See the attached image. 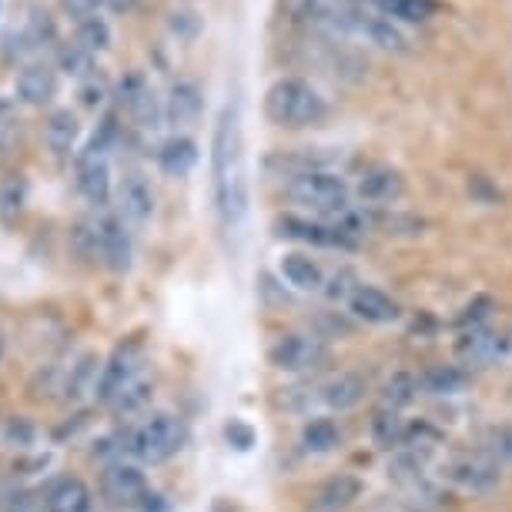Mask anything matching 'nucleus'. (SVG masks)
<instances>
[{
  "instance_id": "1",
  "label": "nucleus",
  "mask_w": 512,
  "mask_h": 512,
  "mask_svg": "<svg viewBox=\"0 0 512 512\" xmlns=\"http://www.w3.org/2000/svg\"><path fill=\"white\" fill-rule=\"evenodd\" d=\"M211 188L215 211L228 235H241L248 218V164L238 104H225L211 134Z\"/></svg>"
},
{
  "instance_id": "2",
  "label": "nucleus",
  "mask_w": 512,
  "mask_h": 512,
  "mask_svg": "<svg viewBox=\"0 0 512 512\" xmlns=\"http://www.w3.org/2000/svg\"><path fill=\"white\" fill-rule=\"evenodd\" d=\"M265 114L278 128L298 131L322 121L328 114V104L302 77H278L272 88L265 91Z\"/></svg>"
},
{
  "instance_id": "3",
  "label": "nucleus",
  "mask_w": 512,
  "mask_h": 512,
  "mask_svg": "<svg viewBox=\"0 0 512 512\" xmlns=\"http://www.w3.org/2000/svg\"><path fill=\"white\" fill-rule=\"evenodd\" d=\"M285 195L312 215H345L349 211V185L325 168L298 171L288 181Z\"/></svg>"
},
{
  "instance_id": "4",
  "label": "nucleus",
  "mask_w": 512,
  "mask_h": 512,
  "mask_svg": "<svg viewBox=\"0 0 512 512\" xmlns=\"http://www.w3.org/2000/svg\"><path fill=\"white\" fill-rule=\"evenodd\" d=\"M181 442H185V425H181L178 415L154 412L131 432L128 449L144 466H161L181 449Z\"/></svg>"
},
{
  "instance_id": "5",
  "label": "nucleus",
  "mask_w": 512,
  "mask_h": 512,
  "mask_svg": "<svg viewBox=\"0 0 512 512\" xmlns=\"http://www.w3.org/2000/svg\"><path fill=\"white\" fill-rule=\"evenodd\" d=\"M268 362H272L278 372H292V375L315 372L328 362V345L318 335L288 332L268 349Z\"/></svg>"
},
{
  "instance_id": "6",
  "label": "nucleus",
  "mask_w": 512,
  "mask_h": 512,
  "mask_svg": "<svg viewBox=\"0 0 512 512\" xmlns=\"http://www.w3.org/2000/svg\"><path fill=\"white\" fill-rule=\"evenodd\" d=\"M138 379H144V349H141V342H121L118 349L111 352L108 365L101 369L98 385H94L98 402L111 405L124 389H128V385H134Z\"/></svg>"
},
{
  "instance_id": "7",
  "label": "nucleus",
  "mask_w": 512,
  "mask_h": 512,
  "mask_svg": "<svg viewBox=\"0 0 512 512\" xmlns=\"http://www.w3.org/2000/svg\"><path fill=\"white\" fill-rule=\"evenodd\" d=\"M446 476L452 486H459L462 492H472V496H486L499 486L502 479V466L486 452H462L446 466Z\"/></svg>"
},
{
  "instance_id": "8",
  "label": "nucleus",
  "mask_w": 512,
  "mask_h": 512,
  "mask_svg": "<svg viewBox=\"0 0 512 512\" xmlns=\"http://www.w3.org/2000/svg\"><path fill=\"white\" fill-rule=\"evenodd\" d=\"M278 235L288 241H302V245H315V248H355V238L349 231H342V225H325V221H312L302 215H285L278 218Z\"/></svg>"
},
{
  "instance_id": "9",
  "label": "nucleus",
  "mask_w": 512,
  "mask_h": 512,
  "mask_svg": "<svg viewBox=\"0 0 512 512\" xmlns=\"http://www.w3.org/2000/svg\"><path fill=\"white\" fill-rule=\"evenodd\" d=\"M148 479L138 466H128V462H111L108 469L101 472V496L111 502V506H141L144 496H148Z\"/></svg>"
},
{
  "instance_id": "10",
  "label": "nucleus",
  "mask_w": 512,
  "mask_h": 512,
  "mask_svg": "<svg viewBox=\"0 0 512 512\" xmlns=\"http://www.w3.org/2000/svg\"><path fill=\"white\" fill-rule=\"evenodd\" d=\"M349 312H352V318H359L365 325H392V322H399L402 308H399V302H392L382 288L355 285L349 295Z\"/></svg>"
},
{
  "instance_id": "11",
  "label": "nucleus",
  "mask_w": 512,
  "mask_h": 512,
  "mask_svg": "<svg viewBox=\"0 0 512 512\" xmlns=\"http://www.w3.org/2000/svg\"><path fill=\"white\" fill-rule=\"evenodd\" d=\"M14 94H17V101L31 104V108H44L57 94V71L51 64H41V61L21 67V74H17V81H14Z\"/></svg>"
},
{
  "instance_id": "12",
  "label": "nucleus",
  "mask_w": 512,
  "mask_h": 512,
  "mask_svg": "<svg viewBox=\"0 0 512 512\" xmlns=\"http://www.w3.org/2000/svg\"><path fill=\"white\" fill-rule=\"evenodd\" d=\"M118 208L128 225H148L154 215V191L148 185V178L138 175V171L124 175L118 188Z\"/></svg>"
},
{
  "instance_id": "13",
  "label": "nucleus",
  "mask_w": 512,
  "mask_h": 512,
  "mask_svg": "<svg viewBox=\"0 0 512 512\" xmlns=\"http://www.w3.org/2000/svg\"><path fill=\"white\" fill-rule=\"evenodd\" d=\"M101 262L118 275L131 268V231L121 215L101 218Z\"/></svg>"
},
{
  "instance_id": "14",
  "label": "nucleus",
  "mask_w": 512,
  "mask_h": 512,
  "mask_svg": "<svg viewBox=\"0 0 512 512\" xmlns=\"http://www.w3.org/2000/svg\"><path fill=\"white\" fill-rule=\"evenodd\" d=\"M509 352V338L492 332V328H469L466 335L459 338V359L469 365H492L499 362L502 355Z\"/></svg>"
},
{
  "instance_id": "15",
  "label": "nucleus",
  "mask_w": 512,
  "mask_h": 512,
  "mask_svg": "<svg viewBox=\"0 0 512 512\" xmlns=\"http://www.w3.org/2000/svg\"><path fill=\"white\" fill-rule=\"evenodd\" d=\"M201 108H205V101H201L198 84L175 81L168 91V101H164V121H168L171 128H191V124L201 118Z\"/></svg>"
},
{
  "instance_id": "16",
  "label": "nucleus",
  "mask_w": 512,
  "mask_h": 512,
  "mask_svg": "<svg viewBox=\"0 0 512 512\" xmlns=\"http://www.w3.org/2000/svg\"><path fill=\"white\" fill-rule=\"evenodd\" d=\"M405 191V181L395 168H369L365 175L359 178V198L365 205H392L395 198H402Z\"/></svg>"
},
{
  "instance_id": "17",
  "label": "nucleus",
  "mask_w": 512,
  "mask_h": 512,
  "mask_svg": "<svg viewBox=\"0 0 512 512\" xmlns=\"http://www.w3.org/2000/svg\"><path fill=\"white\" fill-rule=\"evenodd\" d=\"M91 506H94L91 489L84 486L77 476L57 479L44 492V509L47 512H91Z\"/></svg>"
},
{
  "instance_id": "18",
  "label": "nucleus",
  "mask_w": 512,
  "mask_h": 512,
  "mask_svg": "<svg viewBox=\"0 0 512 512\" xmlns=\"http://www.w3.org/2000/svg\"><path fill=\"white\" fill-rule=\"evenodd\" d=\"M77 188L91 205H108L111 198V168L108 158H77Z\"/></svg>"
},
{
  "instance_id": "19",
  "label": "nucleus",
  "mask_w": 512,
  "mask_h": 512,
  "mask_svg": "<svg viewBox=\"0 0 512 512\" xmlns=\"http://www.w3.org/2000/svg\"><path fill=\"white\" fill-rule=\"evenodd\" d=\"M282 278L288 285H295L298 292H325V268L315 262V258L302 255V251H288L282 258Z\"/></svg>"
},
{
  "instance_id": "20",
  "label": "nucleus",
  "mask_w": 512,
  "mask_h": 512,
  "mask_svg": "<svg viewBox=\"0 0 512 512\" xmlns=\"http://www.w3.org/2000/svg\"><path fill=\"white\" fill-rule=\"evenodd\" d=\"M365 392H369V382L359 372H342L322 385V402L335 412H349L365 399Z\"/></svg>"
},
{
  "instance_id": "21",
  "label": "nucleus",
  "mask_w": 512,
  "mask_h": 512,
  "mask_svg": "<svg viewBox=\"0 0 512 512\" xmlns=\"http://www.w3.org/2000/svg\"><path fill=\"white\" fill-rule=\"evenodd\" d=\"M77 138H81V121H77V114L71 108H57V111L47 114V121H44V144L57 154V158L71 154Z\"/></svg>"
},
{
  "instance_id": "22",
  "label": "nucleus",
  "mask_w": 512,
  "mask_h": 512,
  "mask_svg": "<svg viewBox=\"0 0 512 512\" xmlns=\"http://www.w3.org/2000/svg\"><path fill=\"white\" fill-rule=\"evenodd\" d=\"M362 496V482L355 476H335L312 496V512H345Z\"/></svg>"
},
{
  "instance_id": "23",
  "label": "nucleus",
  "mask_w": 512,
  "mask_h": 512,
  "mask_svg": "<svg viewBox=\"0 0 512 512\" xmlns=\"http://www.w3.org/2000/svg\"><path fill=\"white\" fill-rule=\"evenodd\" d=\"M355 34H365L372 44H379L382 51H392V54L409 51V37H405V31H399V24L389 21V17H382V14H365L362 11Z\"/></svg>"
},
{
  "instance_id": "24",
  "label": "nucleus",
  "mask_w": 512,
  "mask_h": 512,
  "mask_svg": "<svg viewBox=\"0 0 512 512\" xmlns=\"http://www.w3.org/2000/svg\"><path fill=\"white\" fill-rule=\"evenodd\" d=\"M158 164L161 171L168 178H185L191 168L198 164V144L185 138V134H178V138L164 141L161 151H158Z\"/></svg>"
},
{
  "instance_id": "25",
  "label": "nucleus",
  "mask_w": 512,
  "mask_h": 512,
  "mask_svg": "<svg viewBox=\"0 0 512 512\" xmlns=\"http://www.w3.org/2000/svg\"><path fill=\"white\" fill-rule=\"evenodd\" d=\"M375 11L399 24H425L439 14V0H372Z\"/></svg>"
},
{
  "instance_id": "26",
  "label": "nucleus",
  "mask_w": 512,
  "mask_h": 512,
  "mask_svg": "<svg viewBox=\"0 0 512 512\" xmlns=\"http://www.w3.org/2000/svg\"><path fill=\"white\" fill-rule=\"evenodd\" d=\"M415 392H419V379H415L412 372H395L392 379L382 385L379 409L382 412H402L405 405L415 399Z\"/></svg>"
},
{
  "instance_id": "27",
  "label": "nucleus",
  "mask_w": 512,
  "mask_h": 512,
  "mask_svg": "<svg viewBox=\"0 0 512 512\" xmlns=\"http://www.w3.org/2000/svg\"><path fill=\"white\" fill-rule=\"evenodd\" d=\"M469 375L459 369V365H436L419 379V389L432 392V395H456L466 389Z\"/></svg>"
},
{
  "instance_id": "28",
  "label": "nucleus",
  "mask_w": 512,
  "mask_h": 512,
  "mask_svg": "<svg viewBox=\"0 0 512 512\" xmlns=\"http://www.w3.org/2000/svg\"><path fill=\"white\" fill-rule=\"evenodd\" d=\"M74 41L81 47H88V51L98 57V54H104L111 47V24L104 21L101 14L84 17V21L77 24V31H74Z\"/></svg>"
},
{
  "instance_id": "29",
  "label": "nucleus",
  "mask_w": 512,
  "mask_h": 512,
  "mask_svg": "<svg viewBox=\"0 0 512 512\" xmlns=\"http://www.w3.org/2000/svg\"><path fill=\"white\" fill-rule=\"evenodd\" d=\"M151 405V382L148 379H138L134 385H128L118 399H114L108 409L114 412V415H124V419H131V415H138V412H144Z\"/></svg>"
},
{
  "instance_id": "30",
  "label": "nucleus",
  "mask_w": 512,
  "mask_h": 512,
  "mask_svg": "<svg viewBox=\"0 0 512 512\" xmlns=\"http://www.w3.org/2000/svg\"><path fill=\"white\" fill-rule=\"evenodd\" d=\"M57 67L71 77H91L94 71V54L88 47H81L77 41H67L61 51H57Z\"/></svg>"
},
{
  "instance_id": "31",
  "label": "nucleus",
  "mask_w": 512,
  "mask_h": 512,
  "mask_svg": "<svg viewBox=\"0 0 512 512\" xmlns=\"http://www.w3.org/2000/svg\"><path fill=\"white\" fill-rule=\"evenodd\" d=\"M372 432H375V442L382 449H392V446H405V425L399 419V412H375L372 419Z\"/></svg>"
},
{
  "instance_id": "32",
  "label": "nucleus",
  "mask_w": 512,
  "mask_h": 512,
  "mask_svg": "<svg viewBox=\"0 0 512 512\" xmlns=\"http://www.w3.org/2000/svg\"><path fill=\"white\" fill-rule=\"evenodd\" d=\"M302 446L308 452H328L338 446V425L332 419H315L305 425L302 432Z\"/></svg>"
},
{
  "instance_id": "33",
  "label": "nucleus",
  "mask_w": 512,
  "mask_h": 512,
  "mask_svg": "<svg viewBox=\"0 0 512 512\" xmlns=\"http://www.w3.org/2000/svg\"><path fill=\"white\" fill-rule=\"evenodd\" d=\"M24 37L31 47H44V44H54L57 41V24L54 17L44 11V7H31V17H27V27H24Z\"/></svg>"
},
{
  "instance_id": "34",
  "label": "nucleus",
  "mask_w": 512,
  "mask_h": 512,
  "mask_svg": "<svg viewBox=\"0 0 512 512\" xmlns=\"http://www.w3.org/2000/svg\"><path fill=\"white\" fill-rule=\"evenodd\" d=\"M131 118L141 124V128H161V118H164V108L158 104V94L151 88H144L138 98L128 104Z\"/></svg>"
},
{
  "instance_id": "35",
  "label": "nucleus",
  "mask_w": 512,
  "mask_h": 512,
  "mask_svg": "<svg viewBox=\"0 0 512 512\" xmlns=\"http://www.w3.org/2000/svg\"><path fill=\"white\" fill-rule=\"evenodd\" d=\"M74 248L81 258H101V221H88V218L77 221Z\"/></svg>"
},
{
  "instance_id": "36",
  "label": "nucleus",
  "mask_w": 512,
  "mask_h": 512,
  "mask_svg": "<svg viewBox=\"0 0 512 512\" xmlns=\"http://www.w3.org/2000/svg\"><path fill=\"white\" fill-rule=\"evenodd\" d=\"M201 27H205V21H201L198 11H188V7H181V11H171L168 14V31L171 37H178V41L191 44L195 37L201 34Z\"/></svg>"
},
{
  "instance_id": "37",
  "label": "nucleus",
  "mask_w": 512,
  "mask_h": 512,
  "mask_svg": "<svg viewBox=\"0 0 512 512\" xmlns=\"http://www.w3.org/2000/svg\"><path fill=\"white\" fill-rule=\"evenodd\" d=\"M94 362H98V359H94V355H84L81 362L71 365V375H67V382H64L67 399H81V395L88 392L91 375L98 372V365H94Z\"/></svg>"
},
{
  "instance_id": "38",
  "label": "nucleus",
  "mask_w": 512,
  "mask_h": 512,
  "mask_svg": "<svg viewBox=\"0 0 512 512\" xmlns=\"http://www.w3.org/2000/svg\"><path fill=\"white\" fill-rule=\"evenodd\" d=\"M486 456H492L499 466H512V425H502V429H492L486 436V446H482Z\"/></svg>"
},
{
  "instance_id": "39",
  "label": "nucleus",
  "mask_w": 512,
  "mask_h": 512,
  "mask_svg": "<svg viewBox=\"0 0 512 512\" xmlns=\"http://www.w3.org/2000/svg\"><path fill=\"white\" fill-rule=\"evenodd\" d=\"M489 308H492L489 298H476V302L466 305V312L459 315V325L466 328V332H469V328H482V325H486V318H489Z\"/></svg>"
},
{
  "instance_id": "40",
  "label": "nucleus",
  "mask_w": 512,
  "mask_h": 512,
  "mask_svg": "<svg viewBox=\"0 0 512 512\" xmlns=\"http://www.w3.org/2000/svg\"><path fill=\"white\" fill-rule=\"evenodd\" d=\"M225 439H228L235 449H241V452L255 446V432H251V425L238 422V419H231V422L225 425Z\"/></svg>"
},
{
  "instance_id": "41",
  "label": "nucleus",
  "mask_w": 512,
  "mask_h": 512,
  "mask_svg": "<svg viewBox=\"0 0 512 512\" xmlns=\"http://www.w3.org/2000/svg\"><path fill=\"white\" fill-rule=\"evenodd\" d=\"M101 4L104 0H61V7H64V14L67 17H74L77 24L84 21V17H94L101 11Z\"/></svg>"
},
{
  "instance_id": "42",
  "label": "nucleus",
  "mask_w": 512,
  "mask_h": 512,
  "mask_svg": "<svg viewBox=\"0 0 512 512\" xmlns=\"http://www.w3.org/2000/svg\"><path fill=\"white\" fill-rule=\"evenodd\" d=\"M7 512H47L44 509V499H37L34 492H14L7 499Z\"/></svg>"
},
{
  "instance_id": "43",
  "label": "nucleus",
  "mask_w": 512,
  "mask_h": 512,
  "mask_svg": "<svg viewBox=\"0 0 512 512\" xmlns=\"http://www.w3.org/2000/svg\"><path fill=\"white\" fill-rule=\"evenodd\" d=\"M104 98H108V88H104V81H98V77H88V84L81 88L84 108H98Z\"/></svg>"
},
{
  "instance_id": "44",
  "label": "nucleus",
  "mask_w": 512,
  "mask_h": 512,
  "mask_svg": "<svg viewBox=\"0 0 512 512\" xmlns=\"http://www.w3.org/2000/svg\"><path fill=\"white\" fill-rule=\"evenodd\" d=\"M31 439H34V429L24 419H14L7 425V442H11V446H31Z\"/></svg>"
},
{
  "instance_id": "45",
  "label": "nucleus",
  "mask_w": 512,
  "mask_h": 512,
  "mask_svg": "<svg viewBox=\"0 0 512 512\" xmlns=\"http://www.w3.org/2000/svg\"><path fill=\"white\" fill-rule=\"evenodd\" d=\"M104 4H108L111 11H118V14H128V11H134V4H138V0H104Z\"/></svg>"
},
{
  "instance_id": "46",
  "label": "nucleus",
  "mask_w": 512,
  "mask_h": 512,
  "mask_svg": "<svg viewBox=\"0 0 512 512\" xmlns=\"http://www.w3.org/2000/svg\"><path fill=\"white\" fill-rule=\"evenodd\" d=\"M0 359H4V338H0Z\"/></svg>"
},
{
  "instance_id": "47",
  "label": "nucleus",
  "mask_w": 512,
  "mask_h": 512,
  "mask_svg": "<svg viewBox=\"0 0 512 512\" xmlns=\"http://www.w3.org/2000/svg\"><path fill=\"white\" fill-rule=\"evenodd\" d=\"M4 111H7V104H4V101H0V114H4Z\"/></svg>"
}]
</instances>
